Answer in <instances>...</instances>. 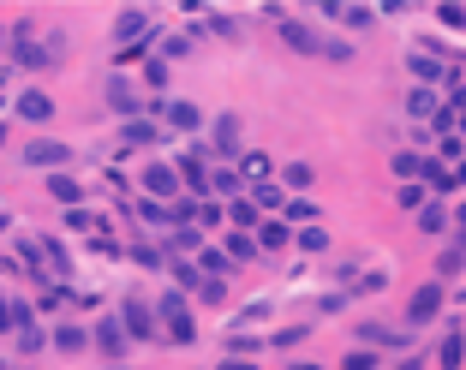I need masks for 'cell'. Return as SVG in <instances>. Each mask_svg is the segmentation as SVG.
I'll use <instances>...</instances> for the list:
<instances>
[{"mask_svg": "<svg viewBox=\"0 0 466 370\" xmlns=\"http://www.w3.org/2000/svg\"><path fill=\"white\" fill-rule=\"evenodd\" d=\"M120 329H126V341H156V335H162V329H156V311L144 299L120 305Z\"/></svg>", "mask_w": 466, "mask_h": 370, "instance_id": "2", "label": "cell"}, {"mask_svg": "<svg viewBox=\"0 0 466 370\" xmlns=\"http://www.w3.org/2000/svg\"><path fill=\"white\" fill-rule=\"evenodd\" d=\"M108 108L126 114V120H137V108H144V102H137V90H132L126 78H114V84H108Z\"/></svg>", "mask_w": 466, "mask_h": 370, "instance_id": "10", "label": "cell"}, {"mask_svg": "<svg viewBox=\"0 0 466 370\" xmlns=\"http://www.w3.org/2000/svg\"><path fill=\"white\" fill-rule=\"evenodd\" d=\"M144 192H150V204H174V197H179L174 162H150V167H144Z\"/></svg>", "mask_w": 466, "mask_h": 370, "instance_id": "3", "label": "cell"}, {"mask_svg": "<svg viewBox=\"0 0 466 370\" xmlns=\"http://www.w3.org/2000/svg\"><path fill=\"white\" fill-rule=\"evenodd\" d=\"M239 185H246V179L233 174V167H209V185H204V192H209V197H233Z\"/></svg>", "mask_w": 466, "mask_h": 370, "instance_id": "15", "label": "cell"}, {"mask_svg": "<svg viewBox=\"0 0 466 370\" xmlns=\"http://www.w3.org/2000/svg\"><path fill=\"white\" fill-rule=\"evenodd\" d=\"M162 125H174V132H198V125H204V108H198V102H162Z\"/></svg>", "mask_w": 466, "mask_h": 370, "instance_id": "7", "label": "cell"}, {"mask_svg": "<svg viewBox=\"0 0 466 370\" xmlns=\"http://www.w3.org/2000/svg\"><path fill=\"white\" fill-rule=\"evenodd\" d=\"M347 370H377V353H370V346H353V353H347Z\"/></svg>", "mask_w": 466, "mask_h": 370, "instance_id": "31", "label": "cell"}, {"mask_svg": "<svg viewBox=\"0 0 466 370\" xmlns=\"http://www.w3.org/2000/svg\"><path fill=\"white\" fill-rule=\"evenodd\" d=\"M400 370H425V365H419V358H407V365H400Z\"/></svg>", "mask_w": 466, "mask_h": 370, "instance_id": "39", "label": "cell"}, {"mask_svg": "<svg viewBox=\"0 0 466 370\" xmlns=\"http://www.w3.org/2000/svg\"><path fill=\"white\" fill-rule=\"evenodd\" d=\"M167 251H174V257H186V251H204V234H198V227H174V234H167Z\"/></svg>", "mask_w": 466, "mask_h": 370, "instance_id": "17", "label": "cell"}, {"mask_svg": "<svg viewBox=\"0 0 466 370\" xmlns=\"http://www.w3.org/2000/svg\"><path fill=\"white\" fill-rule=\"evenodd\" d=\"M137 215L150 221V227H167V221H174V215H167V204H150V197H144V204H137Z\"/></svg>", "mask_w": 466, "mask_h": 370, "instance_id": "30", "label": "cell"}, {"mask_svg": "<svg viewBox=\"0 0 466 370\" xmlns=\"http://www.w3.org/2000/svg\"><path fill=\"white\" fill-rule=\"evenodd\" d=\"M400 209H425V185H400Z\"/></svg>", "mask_w": 466, "mask_h": 370, "instance_id": "35", "label": "cell"}, {"mask_svg": "<svg viewBox=\"0 0 466 370\" xmlns=\"http://www.w3.org/2000/svg\"><path fill=\"white\" fill-rule=\"evenodd\" d=\"M258 179V185H263V179H269V155H258V150H251V155H239V179Z\"/></svg>", "mask_w": 466, "mask_h": 370, "instance_id": "26", "label": "cell"}, {"mask_svg": "<svg viewBox=\"0 0 466 370\" xmlns=\"http://www.w3.org/2000/svg\"><path fill=\"white\" fill-rule=\"evenodd\" d=\"M55 48H42V42H18V66H48Z\"/></svg>", "mask_w": 466, "mask_h": 370, "instance_id": "25", "label": "cell"}, {"mask_svg": "<svg viewBox=\"0 0 466 370\" xmlns=\"http://www.w3.org/2000/svg\"><path fill=\"white\" fill-rule=\"evenodd\" d=\"M48 341H55L60 353H84V346H90V329H78V323H60V329L48 335Z\"/></svg>", "mask_w": 466, "mask_h": 370, "instance_id": "14", "label": "cell"}, {"mask_svg": "<svg viewBox=\"0 0 466 370\" xmlns=\"http://www.w3.org/2000/svg\"><path fill=\"white\" fill-rule=\"evenodd\" d=\"M48 114H55V102L42 96V90H25V96H18V120H30V125H42V120H48Z\"/></svg>", "mask_w": 466, "mask_h": 370, "instance_id": "11", "label": "cell"}, {"mask_svg": "<svg viewBox=\"0 0 466 370\" xmlns=\"http://www.w3.org/2000/svg\"><path fill=\"white\" fill-rule=\"evenodd\" d=\"M395 174H400V179H419V174L431 179V174H437V167H431L425 155H407V150H400V155H395Z\"/></svg>", "mask_w": 466, "mask_h": 370, "instance_id": "22", "label": "cell"}, {"mask_svg": "<svg viewBox=\"0 0 466 370\" xmlns=\"http://www.w3.org/2000/svg\"><path fill=\"white\" fill-rule=\"evenodd\" d=\"M251 209H288V197H281V185H251Z\"/></svg>", "mask_w": 466, "mask_h": 370, "instance_id": "21", "label": "cell"}, {"mask_svg": "<svg viewBox=\"0 0 466 370\" xmlns=\"http://www.w3.org/2000/svg\"><path fill=\"white\" fill-rule=\"evenodd\" d=\"M288 239H293V234H288V221H258V245H263V251H281Z\"/></svg>", "mask_w": 466, "mask_h": 370, "instance_id": "18", "label": "cell"}, {"mask_svg": "<svg viewBox=\"0 0 466 370\" xmlns=\"http://www.w3.org/2000/svg\"><path fill=\"white\" fill-rule=\"evenodd\" d=\"M90 341H96V346H102V353H108V358H120L126 346H132V341H126V329H120V316H102V323H96V335H90Z\"/></svg>", "mask_w": 466, "mask_h": 370, "instance_id": "8", "label": "cell"}, {"mask_svg": "<svg viewBox=\"0 0 466 370\" xmlns=\"http://www.w3.org/2000/svg\"><path fill=\"white\" fill-rule=\"evenodd\" d=\"M281 36H288V48H299V55H317V36L299 25V18H281Z\"/></svg>", "mask_w": 466, "mask_h": 370, "instance_id": "16", "label": "cell"}, {"mask_svg": "<svg viewBox=\"0 0 466 370\" xmlns=\"http://www.w3.org/2000/svg\"><path fill=\"white\" fill-rule=\"evenodd\" d=\"M156 329H162V341L192 346V341H198V329H192V305L179 299V293H162V305H156Z\"/></svg>", "mask_w": 466, "mask_h": 370, "instance_id": "1", "label": "cell"}, {"mask_svg": "<svg viewBox=\"0 0 466 370\" xmlns=\"http://www.w3.org/2000/svg\"><path fill=\"white\" fill-rule=\"evenodd\" d=\"M156 137H162V125H156V120H126L120 125V144H132V150H144V144H156Z\"/></svg>", "mask_w": 466, "mask_h": 370, "instance_id": "12", "label": "cell"}, {"mask_svg": "<svg viewBox=\"0 0 466 370\" xmlns=\"http://www.w3.org/2000/svg\"><path fill=\"white\" fill-rule=\"evenodd\" d=\"M221 370H258V365H246V358H228V365H221Z\"/></svg>", "mask_w": 466, "mask_h": 370, "instance_id": "38", "label": "cell"}, {"mask_svg": "<svg viewBox=\"0 0 466 370\" xmlns=\"http://www.w3.org/2000/svg\"><path fill=\"white\" fill-rule=\"evenodd\" d=\"M150 30H156V25H150V13H137V6L114 18V36H120L126 48H144V42H150Z\"/></svg>", "mask_w": 466, "mask_h": 370, "instance_id": "6", "label": "cell"}, {"mask_svg": "<svg viewBox=\"0 0 466 370\" xmlns=\"http://www.w3.org/2000/svg\"><path fill=\"white\" fill-rule=\"evenodd\" d=\"M18 329V299H0V335Z\"/></svg>", "mask_w": 466, "mask_h": 370, "instance_id": "32", "label": "cell"}, {"mask_svg": "<svg viewBox=\"0 0 466 370\" xmlns=\"http://www.w3.org/2000/svg\"><path fill=\"white\" fill-rule=\"evenodd\" d=\"M407 108L419 114V120H425V114H437V90H412V96H407Z\"/></svg>", "mask_w": 466, "mask_h": 370, "instance_id": "27", "label": "cell"}, {"mask_svg": "<svg viewBox=\"0 0 466 370\" xmlns=\"http://www.w3.org/2000/svg\"><path fill=\"white\" fill-rule=\"evenodd\" d=\"M48 197H55V204H66V209H84V185L72 174H48Z\"/></svg>", "mask_w": 466, "mask_h": 370, "instance_id": "9", "label": "cell"}, {"mask_svg": "<svg viewBox=\"0 0 466 370\" xmlns=\"http://www.w3.org/2000/svg\"><path fill=\"white\" fill-rule=\"evenodd\" d=\"M293 239H299L305 251H329V234H323V227H299V234H293Z\"/></svg>", "mask_w": 466, "mask_h": 370, "instance_id": "29", "label": "cell"}, {"mask_svg": "<svg viewBox=\"0 0 466 370\" xmlns=\"http://www.w3.org/2000/svg\"><path fill=\"white\" fill-rule=\"evenodd\" d=\"M209 150L216 155H239V120H233V114L216 120V144H209Z\"/></svg>", "mask_w": 466, "mask_h": 370, "instance_id": "13", "label": "cell"}, {"mask_svg": "<svg viewBox=\"0 0 466 370\" xmlns=\"http://www.w3.org/2000/svg\"><path fill=\"white\" fill-rule=\"evenodd\" d=\"M437 358H442V370H461V358H466V335L454 329L449 341H442V353H437Z\"/></svg>", "mask_w": 466, "mask_h": 370, "instance_id": "23", "label": "cell"}, {"mask_svg": "<svg viewBox=\"0 0 466 370\" xmlns=\"http://www.w3.org/2000/svg\"><path fill=\"white\" fill-rule=\"evenodd\" d=\"M192 221H204V227H221V204H192Z\"/></svg>", "mask_w": 466, "mask_h": 370, "instance_id": "33", "label": "cell"}, {"mask_svg": "<svg viewBox=\"0 0 466 370\" xmlns=\"http://www.w3.org/2000/svg\"><path fill=\"white\" fill-rule=\"evenodd\" d=\"M419 227H425V234H442V227H449V209H419Z\"/></svg>", "mask_w": 466, "mask_h": 370, "instance_id": "28", "label": "cell"}, {"mask_svg": "<svg viewBox=\"0 0 466 370\" xmlns=\"http://www.w3.org/2000/svg\"><path fill=\"white\" fill-rule=\"evenodd\" d=\"M454 221H461V234H466V204H461V215H454Z\"/></svg>", "mask_w": 466, "mask_h": 370, "instance_id": "40", "label": "cell"}, {"mask_svg": "<svg viewBox=\"0 0 466 370\" xmlns=\"http://www.w3.org/2000/svg\"><path fill=\"white\" fill-rule=\"evenodd\" d=\"M221 257H228V263H251V257H258V239H251V234H228V251H221Z\"/></svg>", "mask_w": 466, "mask_h": 370, "instance_id": "20", "label": "cell"}, {"mask_svg": "<svg viewBox=\"0 0 466 370\" xmlns=\"http://www.w3.org/2000/svg\"><path fill=\"white\" fill-rule=\"evenodd\" d=\"M0 234H6V209H0Z\"/></svg>", "mask_w": 466, "mask_h": 370, "instance_id": "41", "label": "cell"}, {"mask_svg": "<svg viewBox=\"0 0 466 370\" xmlns=\"http://www.w3.org/2000/svg\"><path fill=\"white\" fill-rule=\"evenodd\" d=\"M66 221L78 227V234H96V245H102V234H108V227H102V215H90V209H66Z\"/></svg>", "mask_w": 466, "mask_h": 370, "instance_id": "24", "label": "cell"}, {"mask_svg": "<svg viewBox=\"0 0 466 370\" xmlns=\"http://www.w3.org/2000/svg\"><path fill=\"white\" fill-rule=\"evenodd\" d=\"M228 215H233V221H239V227H258V209H251V204H233V209H228Z\"/></svg>", "mask_w": 466, "mask_h": 370, "instance_id": "36", "label": "cell"}, {"mask_svg": "<svg viewBox=\"0 0 466 370\" xmlns=\"http://www.w3.org/2000/svg\"><path fill=\"white\" fill-rule=\"evenodd\" d=\"M25 162L30 167H55V174H60V167L72 162V150H66V144H55V137H36V144H25Z\"/></svg>", "mask_w": 466, "mask_h": 370, "instance_id": "5", "label": "cell"}, {"mask_svg": "<svg viewBox=\"0 0 466 370\" xmlns=\"http://www.w3.org/2000/svg\"><path fill=\"white\" fill-rule=\"evenodd\" d=\"M466 263V245H454V251H442V275H454Z\"/></svg>", "mask_w": 466, "mask_h": 370, "instance_id": "37", "label": "cell"}, {"mask_svg": "<svg viewBox=\"0 0 466 370\" xmlns=\"http://www.w3.org/2000/svg\"><path fill=\"white\" fill-rule=\"evenodd\" d=\"M437 311H442V287H419V293L407 299V335H412V329H425Z\"/></svg>", "mask_w": 466, "mask_h": 370, "instance_id": "4", "label": "cell"}, {"mask_svg": "<svg viewBox=\"0 0 466 370\" xmlns=\"http://www.w3.org/2000/svg\"><path fill=\"white\" fill-rule=\"evenodd\" d=\"M359 341H365V346H400V341H412V335H395V329H383V323H365Z\"/></svg>", "mask_w": 466, "mask_h": 370, "instance_id": "19", "label": "cell"}, {"mask_svg": "<svg viewBox=\"0 0 466 370\" xmlns=\"http://www.w3.org/2000/svg\"><path fill=\"white\" fill-rule=\"evenodd\" d=\"M132 257L144 263V269H162V263H167V257H162V251H156V245H132Z\"/></svg>", "mask_w": 466, "mask_h": 370, "instance_id": "34", "label": "cell"}]
</instances>
